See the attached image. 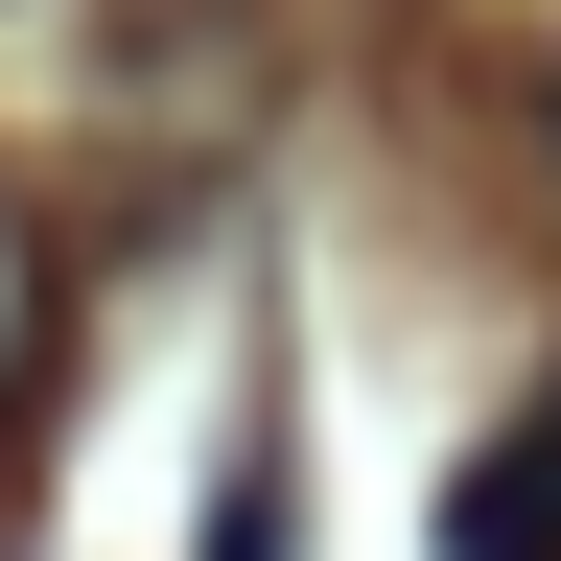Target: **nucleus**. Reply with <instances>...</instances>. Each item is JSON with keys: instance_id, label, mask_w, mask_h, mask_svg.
I'll return each instance as SVG.
<instances>
[{"instance_id": "nucleus-1", "label": "nucleus", "mask_w": 561, "mask_h": 561, "mask_svg": "<svg viewBox=\"0 0 561 561\" xmlns=\"http://www.w3.org/2000/svg\"><path fill=\"white\" fill-rule=\"evenodd\" d=\"M445 561H561V398L468 445V491H445Z\"/></svg>"}, {"instance_id": "nucleus-2", "label": "nucleus", "mask_w": 561, "mask_h": 561, "mask_svg": "<svg viewBox=\"0 0 561 561\" xmlns=\"http://www.w3.org/2000/svg\"><path fill=\"white\" fill-rule=\"evenodd\" d=\"M24 375H47V210L0 187V421H24Z\"/></svg>"}, {"instance_id": "nucleus-3", "label": "nucleus", "mask_w": 561, "mask_h": 561, "mask_svg": "<svg viewBox=\"0 0 561 561\" xmlns=\"http://www.w3.org/2000/svg\"><path fill=\"white\" fill-rule=\"evenodd\" d=\"M210 561H280V421L234 445V491H210Z\"/></svg>"}]
</instances>
